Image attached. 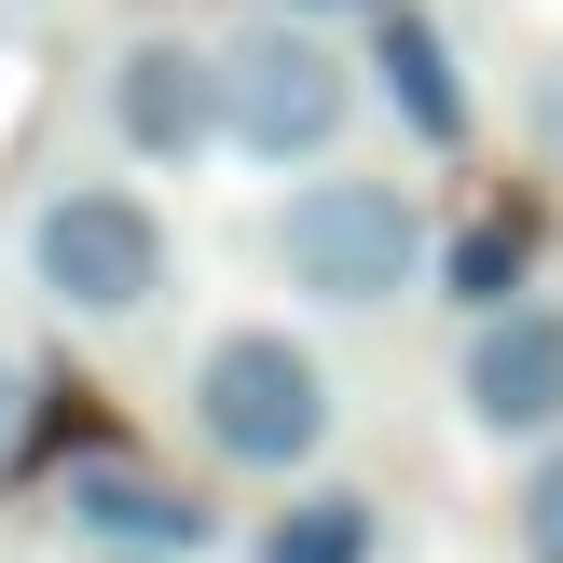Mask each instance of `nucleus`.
<instances>
[{
	"label": "nucleus",
	"mask_w": 563,
	"mask_h": 563,
	"mask_svg": "<svg viewBox=\"0 0 563 563\" xmlns=\"http://www.w3.org/2000/svg\"><path fill=\"white\" fill-rule=\"evenodd\" d=\"M110 110H124V152H152V165H192L207 137H234L220 124V55H192V42H137Z\"/></svg>",
	"instance_id": "6"
},
{
	"label": "nucleus",
	"mask_w": 563,
	"mask_h": 563,
	"mask_svg": "<svg viewBox=\"0 0 563 563\" xmlns=\"http://www.w3.org/2000/svg\"><path fill=\"white\" fill-rule=\"evenodd\" d=\"M522 124H537V152L563 165V55H550V69H537V97H522Z\"/></svg>",
	"instance_id": "12"
},
{
	"label": "nucleus",
	"mask_w": 563,
	"mask_h": 563,
	"mask_svg": "<svg viewBox=\"0 0 563 563\" xmlns=\"http://www.w3.org/2000/svg\"><path fill=\"white\" fill-rule=\"evenodd\" d=\"M262 563H372V495H302L262 537Z\"/></svg>",
	"instance_id": "9"
},
{
	"label": "nucleus",
	"mask_w": 563,
	"mask_h": 563,
	"mask_svg": "<svg viewBox=\"0 0 563 563\" xmlns=\"http://www.w3.org/2000/svg\"><path fill=\"white\" fill-rule=\"evenodd\" d=\"M69 522L110 537L124 563H192L207 550V509H192L179 482H152V467H69Z\"/></svg>",
	"instance_id": "7"
},
{
	"label": "nucleus",
	"mask_w": 563,
	"mask_h": 563,
	"mask_svg": "<svg viewBox=\"0 0 563 563\" xmlns=\"http://www.w3.org/2000/svg\"><path fill=\"white\" fill-rule=\"evenodd\" d=\"M509 537H522V563H563V454H537V467H522Z\"/></svg>",
	"instance_id": "11"
},
{
	"label": "nucleus",
	"mask_w": 563,
	"mask_h": 563,
	"mask_svg": "<svg viewBox=\"0 0 563 563\" xmlns=\"http://www.w3.org/2000/svg\"><path fill=\"white\" fill-rule=\"evenodd\" d=\"M427 262V220H412V192L399 179H317V192H289L275 207V275H289L302 302H385L399 275Z\"/></svg>",
	"instance_id": "2"
},
{
	"label": "nucleus",
	"mask_w": 563,
	"mask_h": 563,
	"mask_svg": "<svg viewBox=\"0 0 563 563\" xmlns=\"http://www.w3.org/2000/svg\"><path fill=\"white\" fill-rule=\"evenodd\" d=\"M467 412H482L495 440H550L563 427V302L482 317V344H467Z\"/></svg>",
	"instance_id": "5"
},
{
	"label": "nucleus",
	"mask_w": 563,
	"mask_h": 563,
	"mask_svg": "<svg viewBox=\"0 0 563 563\" xmlns=\"http://www.w3.org/2000/svg\"><path fill=\"white\" fill-rule=\"evenodd\" d=\"M385 97L412 110V137H467V97H454V69H440V27L427 14H385Z\"/></svg>",
	"instance_id": "8"
},
{
	"label": "nucleus",
	"mask_w": 563,
	"mask_h": 563,
	"mask_svg": "<svg viewBox=\"0 0 563 563\" xmlns=\"http://www.w3.org/2000/svg\"><path fill=\"white\" fill-rule=\"evenodd\" d=\"M344 55L317 42V27H289V14H262V27H234L220 42V124H234V152H262V165H289V152H330L344 137Z\"/></svg>",
	"instance_id": "4"
},
{
	"label": "nucleus",
	"mask_w": 563,
	"mask_h": 563,
	"mask_svg": "<svg viewBox=\"0 0 563 563\" xmlns=\"http://www.w3.org/2000/svg\"><path fill=\"white\" fill-rule=\"evenodd\" d=\"M14 427H27V385H14V357H0V454H14Z\"/></svg>",
	"instance_id": "13"
},
{
	"label": "nucleus",
	"mask_w": 563,
	"mask_h": 563,
	"mask_svg": "<svg viewBox=\"0 0 563 563\" xmlns=\"http://www.w3.org/2000/svg\"><path fill=\"white\" fill-rule=\"evenodd\" d=\"M522 289V234L509 220H482V234H454V302H482V317H509Z\"/></svg>",
	"instance_id": "10"
},
{
	"label": "nucleus",
	"mask_w": 563,
	"mask_h": 563,
	"mask_svg": "<svg viewBox=\"0 0 563 563\" xmlns=\"http://www.w3.org/2000/svg\"><path fill=\"white\" fill-rule=\"evenodd\" d=\"M192 427H207L220 467H317L330 372L289 344V330H220V344L192 357Z\"/></svg>",
	"instance_id": "1"
},
{
	"label": "nucleus",
	"mask_w": 563,
	"mask_h": 563,
	"mask_svg": "<svg viewBox=\"0 0 563 563\" xmlns=\"http://www.w3.org/2000/svg\"><path fill=\"white\" fill-rule=\"evenodd\" d=\"M27 275H42V302H69V317H137V302L165 289V220L137 207V192H42L27 207Z\"/></svg>",
	"instance_id": "3"
}]
</instances>
